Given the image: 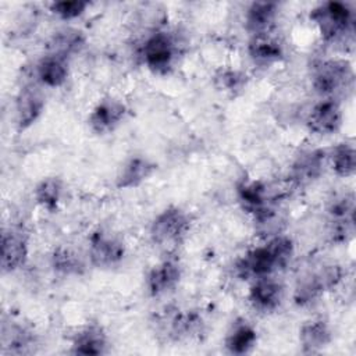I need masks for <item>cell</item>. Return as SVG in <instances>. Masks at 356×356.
<instances>
[{
    "mask_svg": "<svg viewBox=\"0 0 356 356\" xmlns=\"http://www.w3.org/2000/svg\"><path fill=\"white\" fill-rule=\"evenodd\" d=\"M295 253V245L289 236L277 235L267 243L248 250L235 263V273L242 280L271 277L285 268Z\"/></svg>",
    "mask_w": 356,
    "mask_h": 356,
    "instance_id": "6da1fadb",
    "label": "cell"
},
{
    "mask_svg": "<svg viewBox=\"0 0 356 356\" xmlns=\"http://www.w3.org/2000/svg\"><path fill=\"white\" fill-rule=\"evenodd\" d=\"M310 19L317 26L321 38L327 42L345 39L353 32L355 14L349 4L342 1H325L314 7Z\"/></svg>",
    "mask_w": 356,
    "mask_h": 356,
    "instance_id": "7a4b0ae2",
    "label": "cell"
},
{
    "mask_svg": "<svg viewBox=\"0 0 356 356\" xmlns=\"http://www.w3.org/2000/svg\"><path fill=\"white\" fill-rule=\"evenodd\" d=\"M189 231V214L178 206H168L153 218L149 235L154 245L167 248L181 243L186 238Z\"/></svg>",
    "mask_w": 356,
    "mask_h": 356,
    "instance_id": "3957f363",
    "label": "cell"
},
{
    "mask_svg": "<svg viewBox=\"0 0 356 356\" xmlns=\"http://www.w3.org/2000/svg\"><path fill=\"white\" fill-rule=\"evenodd\" d=\"M343 277V271L338 264H328L314 273L302 277L293 291L295 305L303 307L314 303L327 291L334 289Z\"/></svg>",
    "mask_w": 356,
    "mask_h": 356,
    "instance_id": "277c9868",
    "label": "cell"
},
{
    "mask_svg": "<svg viewBox=\"0 0 356 356\" xmlns=\"http://www.w3.org/2000/svg\"><path fill=\"white\" fill-rule=\"evenodd\" d=\"M352 83L353 70L346 60L323 61L313 74V88L325 99H334L332 96L349 90Z\"/></svg>",
    "mask_w": 356,
    "mask_h": 356,
    "instance_id": "5b68a950",
    "label": "cell"
},
{
    "mask_svg": "<svg viewBox=\"0 0 356 356\" xmlns=\"http://www.w3.org/2000/svg\"><path fill=\"white\" fill-rule=\"evenodd\" d=\"M177 56V43L171 33L156 31L149 35L140 47L143 64L154 74L165 75L174 65Z\"/></svg>",
    "mask_w": 356,
    "mask_h": 356,
    "instance_id": "8992f818",
    "label": "cell"
},
{
    "mask_svg": "<svg viewBox=\"0 0 356 356\" xmlns=\"http://www.w3.org/2000/svg\"><path fill=\"white\" fill-rule=\"evenodd\" d=\"M236 196L242 209L252 214L254 222L264 225L274 218V210L268 202L267 186L257 179H243L236 185Z\"/></svg>",
    "mask_w": 356,
    "mask_h": 356,
    "instance_id": "52a82bcc",
    "label": "cell"
},
{
    "mask_svg": "<svg viewBox=\"0 0 356 356\" xmlns=\"http://www.w3.org/2000/svg\"><path fill=\"white\" fill-rule=\"evenodd\" d=\"M89 261L96 268H108L122 261L125 256L124 242L114 234L96 229L89 238Z\"/></svg>",
    "mask_w": 356,
    "mask_h": 356,
    "instance_id": "ba28073f",
    "label": "cell"
},
{
    "mask_svg": "<svg viewBox=\"0 0 356 356\" xmlns=\"http://www.w3.org/2000/svg\"><path fill=\"white\" fill-rule=\"evenodd\" d=\"M29 256V239L24 229L11 227L1 235V271L14 273L25 266Z\"/></svg>",
    "mask_w": 356,
    "mask_h": 356,
    "instance_id": "9c48e42d",
    "label": "cell"
},
{
    "mask_svg": "<svg viewBox=\"0 0 356 356\" xmlns=\"http://www.w3.org/2000/svg\"><path fill=\"white\" fill-rule=\"evenodd\" d=\"M331 221V236L337 242H346L353 235L355 227V196L345 193L331 200L328 206Z\"/></svg>",
    "mask_w": 356,
    "mask_h": 356,
    "instance_id": "30bf717a",
    "label": "cell"
},
{
    "mask_svg": "<svg viewBox=\"0 0 356 356\" xmlns=\"http://www.w3.org/2000/svg\"><path fill=\"white\" fill-rule=\"evenodd\" d=\"M127 114L125 104L114 97H104L97 102L88 117L90 129L97 135L113 132L124 120Z\"/></svg>",
    "mask_w": 356,
    "mask_h": 356,
    "instance_id": "8fae6325",
    "label": "cell"
},
{
    "mask_svg": "<svg viewBox=\"0 0 356 356\" xmlns=\"http://www.w3.org/2000/svg\"><path fill=\"white\" fill-rule=\"evenodd\" d=\"M343 114L335 99H324L313 106L307 115V128L310 132L321 136L335 134L342 125Z\"/></svg>",
    "mask_w": 356,
    "mask_h": 356,
    "instance_id": "7c38bea8",
    "label": "cell"
},
{
    "mask_svg": "<svg viewBox=\"0 0 356 356\" xmlns=\"http://www.w3.org/2000/svg\"><path fill=\"white\" fill-rule=\"evenodd\" d=\"M44 95L35 85H25L21 88L15 100V115L19 131L31 128L42 115L44 110Z\"/></svg>",
    "mask_w": 356,
    "mask_h": 356,
    "instance_id": "4fadbf2b",
    "label": "cell"
},
{
    "mask_svg": "<svg viewBox=\"0 0 356 356\" xmlns=\"http://www.w3.org/2000/svg\"><path fill=\"white\" fill-rule=\"evenodd\" d=\"M248 299L254 310L271 313L282 303L284 286L271 277L257 278L249 288Z\"/></svg>",
    "mask_w": 356,
    "mask_h": 356,
    "instance_id": "5bb4252c",
    "label": "cell"
},
{
    "mask_svg": "<svg viewBox=\"0 0 356 356\" xmlns=\"http://www.w3.org/2000/svg\"><path fill=\"white\" fill-rule=\"evenodd\" d=\"M181 264L175 259H165L153 266L146 275V289L150 296H160L174 289L181 280Z\"/></svg>",
    "mask_w": 356,
    "mask_h": 356,
    "instance_id": "9a60e30c",
    "label": "cell"
},
{
    "mask_svg": "<svg viewBox=\"0 0 356 356\" xmlns=\"http://www.w3.org/2000/svg\"><path fill=\"white\" fill-rule=\"evenodd\" d=\"M327 160V152L323 149H312L300 152L291 165V179L298 185L310 184L317 179Z\"/></svg>",
    "mask_w": 356,
    "mask_h": 356,
    "instance_id": "2e32d148",
    "label": "cell"
},
{
    "mask_svg": "<svg viewBox=\"0 0 356 356\" xmlns=\"http://www.w3.org/2000/svg\"><path fill=\"white\" fill-rule=\"evenodd\" d=\"M332 339L328 323L321 318H310L299 328V345L305 353H317L327 348Z\"/></svg>",
    "mask_w": 356,
    "mask_h": 356,
    "instance_id": "e0dca14e",
    "label": "cell"
},
{
    "mask_svg": "<svg viewBox=\"0 0 356 356\" xmlns=\"http://www.w3.org/2000/svg\"><path fill=\"white\" fill-rule=\"evenodd\" d=\"M107 350V337L97 324H89L81 328L72 338L71 353L82 356H97Z\"/></svg>",
    "mask_w": 356,
    "mask_h": 356,
    "instance_id": "ac0fdd59",
    "label": "cell"
},
{
    "mask_svg": "<svg viewBox=\"0 0 356 356\" xmlns=\"http://www.w3.org/2000/svg\"><path fill=\"white\" fill-rule=\"evenodd\" d=\"M156 171V164L143 156L131 157L120 170L115 185L118 189H132L147 181Z\"/></svg>",
    "mask_w": 356,
    "mask_h": 356,
    "instance_id": "d6986e66",
    "label": "cell"
},
{
    "mask_svg": "<svg viewBox=\"0 0 356 356\" xmlns=\"http://www.w3.org/2000/svg\"><path fill=\"white\" fill-rule=\"evenodd\" d=\"M256 343H257V331L249 321L243 318H239L232 323L224 341V346L227 352L238 356L252 352Z\"/></svg>",
    "mask_w": 356,
    "mask_h": 356,
    "instance_id": "ffe728a7",
    "label": "cell"
},
{
    "mask_svg": "<svg viewBox=\"0 0 356 356\" xmlns=\"http://www.w3.org/2000/svg\"><path fill=\"white\" fill-rule=\"evenodd\" d=\"M278 13V4L273 1H254L245 14L246 29L253 35H266L274 25Z\"/></svg>",
    "mask_w": 356,
    "mask_h": 356,
    "instance_id": "44dd1931",
    "label": "cell"
},
{
    "mask_svg": "<svg viewBox=\"0 0 356 356\" xmlns=\"http://www.w3.org/2000/svg\"><path fill=\"white\" fill-rule=\"evenodd\" d=\"M36 75L42 85L47 88H58L64 85L68 78V60L63 56L50 53L38 63Z\"/></svg>",
    "mask_w": 356,
    "mask_h": 356,
    "instance_id": "7402d4cb",
    "label": "cell"
},
{
    "mask_svg": "<svg viewBox=\"0 0 356 356\" xmlns=\"http://www.w3.org/2000/svg\"><path fill=\"white\" fill-rule=\"evenodd\" d=\"M248 53L256 64L270 65L282 60L284 47L277 39L268 36V33L256 35L252 36L248 44Z\"/></svg>",
    "mask_w": 356,
    "mask_h": 356,
    "instance_id": "603a6c76",
    "label": "cell"
},
{
    "mask_svg": "<svg viewBox=\"0 0 356 356\" xmlns=\"http://www.w3.org/2000/svg\"><path fill=\"white\" fill-rule=\"evenodd\" d=\"M33 197L38 206L49 213L57 211L63 197V181L58 177H46L39 181L33 189Z\"/></svg>",
    "mask_w": 356,
    "mask_h": 356,
    "instance_id": "cb8c5ba5",
    "label": "cell"
},
{
    "mask_svg": "<svg viewBox=\"0 0 356 356\" xmlns=\"http://www.w3.org/2000/svg\"><path fill=\"white\" fill-rule=\"evenodd\" d=\"M327 159L332 171L342 178L355 175L356 171V152L350 143L342 142L335 145L328 153Z\"/></svg>",
    "mask_w": 356,
    "mask_h": 356,
    "instance_id": "d4e9b609",
    "label": "cell"
},
{
    "mask_svg": "<svg viewBox=\"0 0 356 356\" xmlns=\"http://www.w3.org/2000/svg\"><path fill=\"white\" fill-rule=\"evenodd\" d=\"M85 35L81 31L67 28L53 35L50 40V53L68 58V56L78 53L85 46Z\"/></svg>",
    "mask_w": 356,
    "mask_h": 356,
    "instance_id": "484cf974",
    "label": "cell"
},
{
    "mask_svg": "<svg viewBox=\"0 0 356 356\" xmlns=\"http://www.w3.org/2000/svg\"><path fill=\"white\" fill-rule=\"evenodd\" d=\"M168 332L174 339L196 335L202 328V317L195 312H177L168 318Z\"/></svg>",
    "mask_w": 356,
    "mask_h": 356,
    "instance_id": "4316f807",
    "label": "cell"
},
{
    "mask_svg": "<svg viewBox=\"0 0 356 356\" xmlns=\"http://www.w3.org/2000/svg\"><path fill=\"white\" fill-rule=\"evenodd\" d=\"M50 266L54 270V273L64 277L79 275L83 271V263L79 254L63 246L53 250L50 256Z\"/></svg>",
    "mask_w": 356,
    "mask_h": 356,
    "instance_id": "83f0119b",
    "label": "cell"
},
{
    "mask_svg": "<svg viewBox=\"0 0 356 356\" xmlns=\"http://www.w3.org/2000/svg\"><path fill=\"white\" fill-rule=\"evenodd\" d=\"M89 3L82 0H63V1H53L49 6V10L64 21H71L79 18L88 10Z\"/></svg>",
    "mask_w": 356,
    "mask_h": 356,
    "instance_id": "f1b7e54d",
    "label": "cell"
},
{
    "mask_svg": "<svg viewBox=\"0 0 356 356\" xmlns=\"http://www.w3.org/2000/svg\"><path fill=\"white\" fill-rule=\"evenodd\" d=\"M13 334H4V348H8L10 353H26L28 348L33 345V337L24 328L11 330Z\"/></svg>",
    "mask_w": 356,
    "mask_h": 356,
    "instance_id": "f546056e",
    "label": "cell"
},
{
    "mask_svg": "<svg viewBox=\"0 0 356 356\" xmlns=\"http://www.w3.org/2000/svg\"><path fill=\"white\" fill-rule=\"evenodd\" d=\"M245 75L241 74L239 71H234V70H227V71H222L217 81L220 82V86L227 90V92H235V90H239L243 88L245 85Z\"/></svg>",
    "mask_w": 356,
    "mask_h": 356,
    "instance_id": "4dcf8cb0",
    "label": "cell"
}]
</instances>
